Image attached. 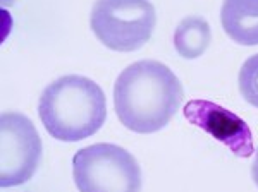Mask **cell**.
Returning a JSON list of instances; mask_svg holds the SVG:
<instances>
[{
	"mask_svg": "<svg viewBox=\"0 0 258 192\" xmlns=\"http://www.w3.org/2000/svg\"><path fill=\"white\" fill-rule=\"evenodd\" d=\"M183 103L177 76L158 60L127 65L114 84V106L121 124L136 134L164 129Z\"/></svg>",
	"mask_w": 258,
	"mask_h": 192,
	"instance_id": "cell-1",
	"label": "cell"
},
{
	"mask_svg": "<svg viewBox=\"0 0 258 192\" xmlns=\"http://www.w3.org/2000/svg\"><path fill=\"white\" fill-rule=\"evenodd\" d=\"M38 115L53 139L76 142L102 129L107 118V100L90 77L62 76L43 89Z\"/></svg>",
	"mask_w": 258,
	"mask_h": 192,
	"instance_id": "cell-2",
	"label": "cell"
},
{
	"mask_svg": "<svg viewBox=\"0 0 258 192\" xmlns=\"http://www.w3.org/2000/svg\"><path fill=\"white\" fill-rule=\"evenodd\" d=\"M72 177L79 192H139L141 168L124 148L98 142L76 151Z\"/></svg>",
	"mask_w": 258,
	"mask_h": 192,
	"instance_id": "cell-3",
	"label": "cell"
},
{
	"mask_svg": "<svg viewBox=\"0 0 258 192\" xmlns=\"http://www.w3.org/2000/svg\"><path fill=\"white\" fill-rule=\"evenodd\" d=\"M157 24L148 0H95L90 26L100 43L114 52H134L150 38Z\"/></svg>",
	"mask_w": 258,
	"mask_h": 192,
	"instance_id": "cell-4",
	"label": "cell"
},
{
	"mask_svg": "<svg viewBox=\"0 0 258 192\" xmlns=\"http://www.w3.org/2000/svg\"><path fill=\"white\" fill-rule=\"evenodd\" d=\"M41 139L34 124L19 112L0 115V185L28 182L41 160Z\"/></svg>",
	"mask_w": 258,
	"mask_h": 192,
	"instance_id": "cell-5",
	"label": "cell"
},
{
	"mask_svg": "<svg viewBox=\"0 0 258 192\" xmlns=\"http://www.w3.org/2000/svg\"><path fill=\"white\" fill-rule=\"evenodd\" d=\"M183 115L189 124L227 146L236 156L250 158L255 153L251 129L231 110L208 100H191L186 103Z\"/></svg>",
	"mask_w": 258,
	"mask_h": 192,
	"instance_id": "cell-6",
	"label": "cell"
},
{
	"mask_svg": "<svg viewBox=\"0 0 258 192\" xmlns=\"http://www.w3.org/2000/svg\"><path fill=\"white\" fill-rule=\"evenodd\" d=\"M220 22L238 45H258V0H224Z\"/></svg>",
	"mask_w": 258,
	"mask_h": 192,
	"instance_id": "cell-7",
	"label": "cell"
},
{
	"mask_svg": "<svg viewBox=\"0 0 258 192\" xmlns=\"http://www.w3.org/2000/svg\"><path fill=\"white\" fill-rule=\"evenodd\" d=\"M212 41L208 22L201 15L184 17L174 31V48L183 58L201 57Z\"/></svg>",
	"mask_w": 258,
	"mask_h": 192,
	"instance_id": "cell-8",
	"label": "cell"
},
{
	"mask_svg": "<svg viewBox=\"0 0 258 192\" xmlns=\"http://www.w3.org/2000/svg\"><path fill=\"white\" fill-rule=\"evenodd\" d=\"M239 91L241 96L251 105L258 108V53L246 58L239 70Z\"/></svg>",
	"mask_w": 258,
	"mask_h": 192,
	"instance_id": "cell-9",
	"label": "cell"
},
{
	"mask_svg": "<svg viewBox=\"0 0 258 192\" xmlns=\"http://www.w3.org/2000/svg\"><path fill=\"white\" fill-rule=\"evenodd\" d=\"M251 175H253V180H255V184H257V187H258V148H257V151H255V163L251 167Z\"/></svg>",
	"mask_w": 258,
	"mask_h": 192,
	"instance_id": "cell-10",
	"label": "cell"
},
{
	"mask_svg": "<svg viewBox=\"0 0 258 192\" xmlns=\"http://www.w3.org/2000/svg\"><path fill=\"white\" fill-rule=\"evenodd\" d=\"M3 2H7V3H9V2H12V0H3Z\"/></svg>",
	"mask_w": 258,
	"mask_h": 192,
	"instance_id": "cell-11",
	"label": "cell"
}]
</instances>
